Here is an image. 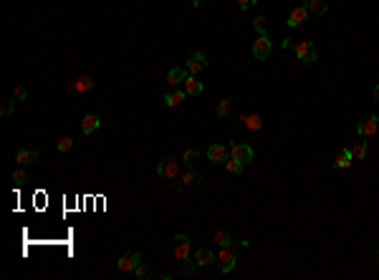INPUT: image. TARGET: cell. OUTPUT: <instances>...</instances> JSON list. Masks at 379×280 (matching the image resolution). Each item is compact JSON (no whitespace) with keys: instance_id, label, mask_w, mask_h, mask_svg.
<instances>
[{"instance_id":"obj_25","label":"cell","mask_w":379,"mask_h":280,"mask_svg":"<svg viewBox=\"0 0 379 280\" xmlns=\"http://www.w3.org/2000/svg\"><path fill=\"white\" fill-rule=\"evenodd\" d=\"M230 111H233V99L227 96V99H222V101L217 104V116L225 119V116H230Z\"/></svg>"},{"instance_id":"obj_9","label":"cell","mask_w":379,"mask_h":280,"mask_svg":"<svg viewBox=\"0 0 379 280\" xmlns=\"http://www.w3.org/2000/svg\"><path fill=\"white\" fill-rule=\"evenodd\" d=\"M137 265H142V255L137 250H132V253H127V255H122L117 260V270L119 273H134Z\"/></svg>"},{"instance_id":"obj_28","label":"cell","mask_w":379,"mask_h":280,"mask_svg":"<svg viewBox=\"0 0 379 280\" xmlns=\"http://www.w3.org/2000/svg\"><path fill=\"white\" fill-rule=\"evenodd\" d=\"M56 149H58L61 154H66V151H71V149H73V139H71V137H63V139H58V144H56Z\"/></svg>"},{"instance_id":"obj_5","label":"cell","mask_w":379,"mask_h":280,"mask_svg":"<svg viewBox=\"0 0 379 280\" xmlns=\"http://www.w3.org/2000/svg\"><path fill=\"white\" fill-rule=\"evenodd\" d=\"M207 159L212 164H225L230 159V144H212L207 146Z\"/></svg>"},{"instance_id":"obj_21","label":"cell","mask_w":379,"mask_h":280,"mask_svg":"<svg viewBox=\"0 0 379 280\" xmlns=\"http://www.w3.org/2000/svg\"><path fill=\"white\" fill-rule=\"evenodd\" d=\"M200 182H202V177H200L192 167H190V169L182 174V179H180V184H182V187H192V184H200Z\"/></svg>"},{"instance_id":"obj_24","label":"cell","mask_w":379,"mask_h":280,"mask_svg":"<svg viewBox=\"0 0 379 280\" xmlns=\"http://www.w3.org/2000/svg\"><path fill=\"white\" fill-rule=\"evenodd\" d=\"M215 243H217L220 248H230V245H233V235L227 232V230H217V232H215Z\"/></svg>"},{"instance_id":"obj_30","label":"cell","mask_w":379,"mask_h":280,"mask_svg":"<svg viewBox=\"0 0 379 280\" xmlns=\"http://www.w3.org/2000/svg\"><path fill=\"white\" fill-rule=\"evenodd\" d=\"M25 99H28V89H25V86H15V89H13V101L20 104V101H25Z\"/></svg>"},{"instance_id":"obj_4","label":"cell","mask_w":379,"mask_h":280,"mask_svg":"<svg viewBox=\"0 0 379 280\" xmlns=\"http://www.w3.org/2000/svg\"><path fill=\"white\" fill-rule=\"evenodd\" d=\"M157 174L165 177V179H177V174H180V162H177L175 156H165L162 162L157 164Z\"/></svg>"},{"instance_id":"obj_32","label":"cell","mask_w":379,"mask_h":280,"mask_svg":"<svg viewBox=\"0 0 379 280\" xmlns=\"http://www.w3.org/2000/svg\"><path fill=\"white\" fill-rule=\"evenodd\" d=\"M134 278H137V280H147V278H152V273H149L147 265H137V268H134Z\"/></svg>"},{"instance_id":"obj_7","label":"cell","mask_w":379,"mask_h":280,"mask_svg":"<svg viewBox=\"0 0 379 280\" xmlns=\"http://www.w3.org/2000/svg\"><path fill=\"white\" fill-rule=\"evenodd\" d=\"M271 51H273V43H271V38H268V33H263V35H258V41L253 43V56L258 58V61H265L271 56Z\"/></svg>"},{"instance_id":"obj_20","label":"cell","mask_w":379,"mask_h":280,"mask_svg":"<svg viewBox=\"0 0 379 280\" xmlns=\"http://www.w3.org/2000/svg\"><path fill=\"white\" fill-rule=\"evenodd\" d=\"M349 151H352V156L357 159V162H359V159H364L367 156V141H364V137H359V141H354L352 146H349Z\"/></svg>"},{"instance_id":"obj_10","label":"cell","mask_w":379,"mask_h":280,"mask_svg":"<svg viewBox=\"0 0 379 280\" xmlns=\"http://www.w3.org/2000/svg\"><path fill=\"white\" fill-rule=\"evenodd\" d=\"M306 20H309V8L301 3L298 8H293V10L288 13V20H286V25H288V28H298V25H303Z\"/></svg>"},{"instance_id":"obj_19","label":"cell","mask_w":379,"mask_h":280,"mask_svg":"<svg viewBox=\"0 0 379 280\" xmlns=\"http://www.w3.org/2000/svg\"><path fill=\"white\" fill-rule=\"evenodd\" d=\"M91 89H94V78H91V76L76 78V84L71 86V91H76V94H86V91H91Z\"/></svg>"},{"instance_id":"obj_17","label":"cell","mask_w":379,"mask_h":280,"mask_svg":"<svg viewBox=\"0 0 379 280\" xmlns=\"http://www.w3.org/2000/svg\"><path fill=\"white\" fill-rule=\"evenodd\" d=\"M15 162H18L20 167H28V164L38 162V149H20V151L15 154Z\"/></svg>"},{"instance_id":"obj_12","label":"cell","mask_w":379,"mask_h":280,"mask_svg":"<svg viewBox=\"0 0 379 280\" xmlns=\"http://www.w3.org/2000/svg\"><path fill=\"white\" fill-rule=\"evenodd\" d=\"M205 66H207V58H205V53H190V58H187V63H185V68L190 71V73H200V71H205Z\"/></svg>"},{"instance_id":"obj_2","label":"cell","mask_w":379,"mask_h":280,"mask_svg":"<svg viewBox=\"0 0 379 280\" xmlns=\"http://www.w3.org/2000/svg\"><path fill=\"white\" fill-rule=\"evenodd\" d=\"M190 255H192V245H190V237H187V235H182V232H177V235H175V258H177L180 263H187V260H190Z\"/></svg>"},{"instance_id":"obj_29","label":"cell","mask_w":379,"mask_h":280,"mask_svg":"<svg viewBox=\"0 0 379 280\" xmlns=\"http://www.w3.org/2000/svg\"><path fill=\"white\" fill-rule=\"evenodd\" d=\"M253 28H255V33H258V35H263L265 30H268V23H265V18H263V15H258V18H253Z\"/></svg>"},{"instance_id":"obj_8","label":"cell","mask_w":379,"mask_h":280,"mask_svg":"<svg viewBox=\"0 0 379 280\" xmlns=\"http://www.w3.org/2000/svg\"><path fill=\"white\" fill-rule=\"evenodd\" d=\"M230 156L238 159V162H243V164H250L255 159V151H253L250 144H230Z\"/></svg>"},{"instance_id":"obj_26","label":"cell","mask_w":379,"mask_h":280,"mask_svg":"<svg viewBox=\"0 0 379 280\" xmlns=\"http://www.w3.org/2000/svg\"><path fill=\"white\" fill-rule=\"evenodd\" d=\"M200 159V151L197 149H185V154H182V162L187 164V167H195V162Z\"/></svg>"},{"instance_id":"obj_16","label":"cell","mask_w":379,"mask_h":280,"mask_svg":"<svg viewBox=\"0 0 379 280\" xmlns=\"http://www.w3.org/2000/svg\"><path fill=\"white\" fill-rule=\"evenodd\" d=\"M187 76H190L187 68H170V73H167V86H172V89L182 86Z\"/></svg>"},{"instance_id":"obj_34","label":"cell","mask_w":379,"mask_h":280,"mask_svg":"<svg viewBox=\"0 0 379 280\" xmlns=\"http://www.w3.org/2000/svg\"><path fill=\"white\" fill-rule=\"evenodd\" d=\"M235 3H238V8H240V10H245V8H250L253 3H258V0H235Z\"/></svg>"},{"instance_id":"obj_18","label":"cell","mask_w":379,"mask_h":280,"mask_svg":"<svg viewBox=\"0 0 379 280\" xmlns=\"http://www.w3.org/2000/svg\"><path fill=\"white\" fill-rule=\"evenodd\" d=\"M185 89H172V91H167L165 94V104L170 106V109H175V106H180L182 101H185Z\"/></svg>"},{"instance_id":"obj_36","label":"cell","mask_w":379,"mask_h":280,"mask_svg":"<svg viewBox=\"0 0 379 280\" xmlns=\"http://www.w3.org/2000/svg\"><path fill=\"white\" fill-rule=\"evenodd\" d=\"M192 5H195V8H200V5H202V0H192Z\"/></svg>"},{"instance_id":"obj_31","label":"cell","mask_w":379,"mask_h":280,"mask_svg":"<svg viewBox=\"0 0 379 280\" xmlns=\"http://www.w3.org/2000/svg\"><path fill=\"white\" fill-rule=\"evenodd\" d=\"M13 182H15L18 187H20V184H25V182H28V174H25V169H20V167H18V169H13Z\"/></svg>"},{"instance_id":"obj_13","label":"cell","mask_w":379,"mask_h":280,"mask_svg":"<svg viewBox=\"0 0 379 280\" xmlns=\"http://www.w3.org/2000/svg\"><path fill=\"white\" fill-rule=\"evenodd\" d=\"M354 162H357V159L352 156L349 146H344V149H341V151L336 154V159H334V169H349Z\"/></svg>"},{"instance_id":"obj_22","label":"cell","mask_w":379,"mask_h":280,"mask_svg":"<svg viewBox=\"0 0 379 280\" xmlns=\"http://www.w3.org/2000/svg\"><path fill=\"white\" fill-rule=\"evenodd\" d=\"M243 122H245V127H248L250 132H260V129H263V119H260L258 114H245Z\"/></svg>"},{"instance_id":"obj_11","label":"cell","mask_w":379,"mask_h":280,"mask_svg":"<svg viewBox=\"0 0 379 280\" xmlns=\"http://www.w3.org/2000/svg\"><path fill=\"white\" fill-rule=\"evenodd\" d=\"M182 89H185V94L187 96H200L202 91H205V86H202V81L195 76V73H190L187 78H185V84H182Z\"/></svg>"},{"instance_id":"obj_3","label":"cell","mask_w":379,"mask_h":280,"mask_svg":"<svg viewBox=\"0 0 379 280\" xmlns=\"http://www.w3.org/2000/svg\"><path fill=\"white\" fill-rule=\"evenodd\" d=\"M217 268H220V273H230L235 265H238V255H235V250L233 248H222L220 253H217Z\"/></svg>"},{"instance_id":"obj_14","label":"cell","mask_w":379,"mask_h":280,"mask_svg":"<svg viewBox=\"0 0 379 280\" xmlns=\"http://www.w3.org/2000/svg\"><path fill=\"white\" fill-rule=\"evenodd\" d=\"M192 260H195V265L205 268V265H212L217 258H215V253H212L210 248H197V250H195V255H192Z\"/></svg>"},{"instance_id":"obj_33","label":"cell","mask_w":379,"mask_h":280,"mask_svg":"<svg viewBox=\"0 0 379 280\" xmlns=\"http://www.w3.org/2000/svg\"><path fill=\"white\" fill-rule=\"evenodd\" d=\"M13 104H15V101H5L3 106H0V116H10V114H13Z\"/></svg>"},{"instance_id":"obj_6","label":"cell","mask_w":379,"mask_h":280,"mask_svg":"<svg viewBox=\"0 0 379 280\" xmlns=\"http://www.w3.org/2000/svg\"><path fill=\"white\" fill-rule=\"evenodd\" d=\"M379 132V116L377 114H369L364 122H359L357 124V134L359 137H364V139H369V137H374Z\"/></svg>"},{"instance_id":"obj_27","label":"cell","mask_w":379,"mask_h":280,"mask_svg":"<svg viewBox=\"0 0 379 280\" xmlns=\"http://www.w3.org/2000/svg\"><path fill=\"white\" fill-rule=\"evenodd\" d=\"M225 169L230 172V174H240V172L245 169V164H243V162H238V159H233V156H230V159H227V162H225Z\"/></svg>"},{"instance_id":"obj_1","label":"cell","mask_w":379,"mask_h":280,"mask_svg":"<svg viewBox=\"0 0 379 280\" xmlns=\"http://www.w3.org/2000/svg\"><path fill=\"white\" fill-rule=\"evenodd\" d=\"M293 53H296V58H298L303 66H311V63L319 58V51H316L314 41H301V43H296V46H293Z\"/></svg>"},{"instance_id":"obj_35","label":"cell","mask_w":379,"mask_h":280,"mask_svg":"<svg viewBox=\"0 0 379 280\" xmlns=\"http://www.w3.org/2000/svg\"><path fill=\"white\" fill-rule=\"evenodd\" d=\"M374 99H377V101H379V84H377V86H374Z\"/></svg>"},{"instance_id":"obj_15","label":"cell","mask_w":379,"mask_h":280,"mask_svg":"<svg viewBox=\"0 0 379 280\" xmlns=\"http://www.w3.org/2000/svg\"><path fill=\"white\" fill-rule=\"evenodd\" d=\"M99 127H101V119H99L96 114H86V116L81 119V132H84L86 137H91L94 132H99Z\"/></svg>"},{"instance_id":"obj_23","label":"cell","mask_w":379,"mask_h":280,"mask_svg":"<svg viewBox=\"0 0 379 280\" xmlns=\"http://www.w3.org/2000/svg\"><path fill=\"white\" fill-rule=\"evenodd\" d=\"M303 5L309 8V13H316V15L326 13V3H324V0H303Z\"/></svg>"}]
</instances>
